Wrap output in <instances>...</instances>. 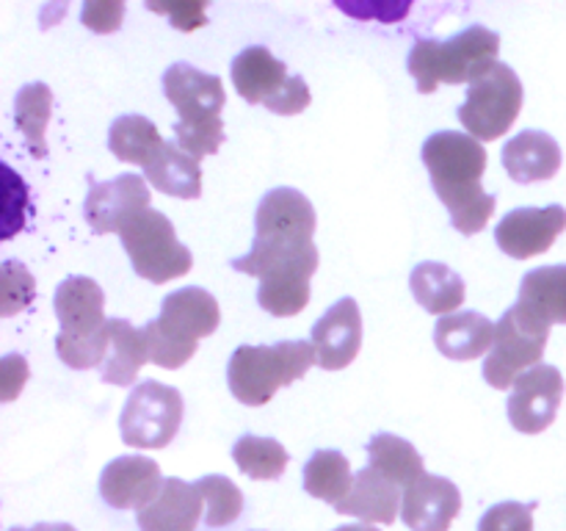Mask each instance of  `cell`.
Here are the masks:
<instances>
[{"label":"cell","mask_w":566,"mask_h":531,"mask_svg":"<svg viewBox=\"0 0 566 531\" xmlns=\"http://www.w3.org/2000/svg\"><path fill=\"white\" fill-rule=\"evenodd\" d=\"M50 114H53V92H50L48 83H28V86L17 92L14 122L36 160L48 158V138H44V133H48Z\"/></svg>","instance_id":"cell-30"},{"label":"cell","mask_w":566,"mask_h":531,"mask_svg":"<svg viewBox=\"0 0 566 531\" xmlns=\"http://www.w3.org/2000/svg\"><path fill=\"white\" fill-rule=\"evenodd\" d=\"M3 402H14L17 393L25 387L28 382V363L20 354H6L3 357Z\"/></svg>","instance_id":"cell-40"},{"label":"cell","mask_w":566,"mask_h":531,"mask_svg":"<svg viewBox=\"0 0 566 531\" xmlns=\"http://www.w3.org/2000/svg\"><path fill=\"white\" fill-rule=\"evenodd\" d=\"M420 158L429 169L437 197L451 214L453 227L464 236L484 230L497 208L495 194H486L481 186L486 171L484 144L459 131H440L426 138Z\"/></svg>","instance_id":"cell-1"},{"label":"cell","mask_w":566,"mask_h":531,"mask_svg":"<svg viewBox=\"0 0 566 531\" xmlns=\"http://www.w3.org/2000/svg\"><path fill=\"white\" fill-rule=\"evenodd\" d=\"M147 9L166 14L171 25L180 28V31H197V28L208 25L205 3H147Z\"/></svg>","instance_id":"cell-37"},{"label":"cell","mask_w":566,"mask_h":531,"mask_svg":"<svg viewBox=\"0 0 566 531\" xmlns=\"http://www.w3.org/2000/svg\"><path fill=\"white\" fill-rule=\"evenodd\" d=\"M125 6L122 3H86L83 6V25L94 33H114L119 31Z\"/></svg>","instance_id":"cell-38"},{"label":"cell","mask_w":566,"mask_h":531,"mask_svg":"<svg viewBox=\"0 0 566 531\" xmlns=\"http://www.w3.org/2000/svg\"><path fill=\"white\" fill-rule=\"evenodd\" d=\"M164 138H160L155 122H149L142 114H122L111 122L108 131V147L125 164L147 166L155 155L164 147Z\"/></svg>","instance_id":"cell-29"},{"label":"cell","mask_w":566,"mask_h":531,"mask_svg":"<svg viewBox=\"0 0 566 531\" xmlns=\"http://www.w3.org/2000/svg\"><path fill=\"white\" fill-rule=\"evenodd\" d=\"M318 247L310 243L252 241L243 258L232 260V269L260 280L258 304L276 319L302 313L310 304V280L318 269Z\"/></svg>","instance_id":"cell-2"},{"label":"cell","mask_w":566,"mask_h":531,"mask_svg":"<svg viewBox=\"0 0 566 531\" xmlns=\"http://www.w3.org/2000/svg\"><path fill=\"white\" fill-rule=\"evenodd\" d=\"M564 402V376L556 365H536L517 376L506 402L509 420L523 435H539L556 420Z\"/></svg>","instance_id":"cell-13"},{"label":"cell","mask_w":566,"mask_h":531,"mask_svg":"<svg viewBox=\"0 0 566 531\" xmlns=\"http://www.w3.org/2000/svg\"><path fill=\"white\" fill-rule=\"evenodd\" d=\"M36 296V280L28 271L25 263L20 260H3L0 266V315L9 319V315L20 313Z\"/></svg>","instance_id":"cell-34"},{"label":"cell","mask_w":566,"mask_h":531,"mask_svg":"<svg viewBox=\"0 0 566 531\" xmlns=\"http://www.w3.org/2000/svg\"><path fill=\"white\" fill-rule=\"evenodd\" d=\"M232 83L252 105H265L271 114L293 116L310 105V86L302 75H287V66L269 48H243L232 61Z\"/></svg>","instance_id":"cell-9"},{"label":"cell","mask_w":566,"mask_h":531,"mask_svg":"<svg viewBox=\"0 0 566 531\" xmlns=\"http://www.w3.org/2000/svg\"><path fill=\"white\" fill-rule=\"evenodd\" d=\"M337 9L346 14L359 17V20H381V22H396L407 17L409 3H348V0H337Z\"/></svg>","instance_id":"cell-39"},{"label":"cell","mask_w":566,"mask_h":531,"mask_svg":"<svg viewBox=\"0 0 566 531\" xmlns=\"http://www.w3.org/2000/svg\"><path fill=\"white\" fill-rule=\"evenodd\" d=\"M313 346L324 371H340L354 363L363 348V313L352 296H343L315 321Z\"/></svg>","instance_id":"cell-18"},{"label":"cell","mask_w":566,"mask_h":531,"mask_svg":"<svg viewBox=\"0 0 566 531\" xmlns=\"http://www.w3.org/2000/svg\"><path fill=\"white\" fill-rule=\"evenodd\" d=\"M409 288H412V296L418 299L420 308L426 313L434 315H451L457 313L459 304L468 296V288L464 280L446 263H437V260H423L412 269L409 277Z\"/></svg>","instance_id":"cell-26"},{"label":"cell","mask_w":566,"mask_h":531,"mask_svg":"<svg viewBox=\"0 0 566 531\" xmlns=\"http://www.w3.org/2000/svg\"><path fill=\"white\" fill-rule=\"evenodd\" d=\"M144 180L169 197L197 199L202 194V166L186 149H180V144L166 142L160 153L144 166Z\"/></svg>","instance_id":"cell-27"},{"label":"cell","mask_w":566,"mask_h":531,"mask_svg":"<svg viewBox=\"0 0 566 531\" xmlns=\"http://www.w3.org/2000/svg\"><path fill=\"white\" fill-rule=\"evenodd\" d=\"M523 81L509 64L497 61L486 75L470 83L468 100L459 105V122L468 136L479 142H497L517 122L523 108Z\"/></svg>","instance_id":"cell-10"},{"label":"cell","mask_w":566,"mask_h":531,"mask_svg":"<svg viewBox=\"0 0 566 531\" xmlns=\"http://www.w3.org/2000/svg\"><path fill=\"white\" fill-rule=\"evenodd\" d=\"M182 396L177 387L144 379L133 387L119 415V431L125 446L166 448L182 424Z\"/></svg>","instance_id":"cell-11"},{"label":"cell","mask_w":566,"mask_h":531,"mask_svg":"<svg viewBox=\"0 0 566 531\" xmlns=\"http://www.w3.org/2000/svg\"><path fill=\"white\" fill-rule=\"evenodd\" d=\"M53 308L61 324L55 337L61 363L75 371L99 368L111 343L103 288L92 277H66L55 288Z\"/></svg>","instance_id":"cell-4"},{"label":"cell","mask_w":566,"mask_h":531,"mask_svg":"<svg viewBox=\"0 0 566 531\" xmlns=\"http://www.w3.org/2000/svg\"><path fill=\"white\" fill-rule=\"evenodd\" d=\"M9 531H77V529L70 523H39V525H31V529H9Z\"/></svg>","instance_id":"cell-41"},{"label":"cell","mask_w":566,"mask_h":531,"mask_svg":"<svg viewBox=\"0 0 566 531\" xmlns=\"http://www.w3.org/2000/svg\"><path fill=\"white\" fill-rule=\"evenodd\" d=\"M111 343L108 354H105L103 365H99V376L103 382L116 387L133 385L144 363H149V348L144 330L133 326L125 319H111L108 321Z\"/></svg>","instance_id":"cell-25"},{"label":"cell","mask_w":566,"mask_h":531,"mask_svg":"<svg viewBox=\"0 0 566 531\" xmlns=\"http://www.w3.org/2000/svg\"><path fill=\"white\" fill-rule=\"evenodd\" d=\"M547 337H551V330H547V326L534 324V321L525 319L520 310H506L495 326L492 352L484 357L486 385H492L495 391H509V387H514L520 374L542 365Z\"/></svg>","instance_id":"cell-12"},{"label":"cell","mask_w":566,"mask_h":531,"mask_svg":"<svg viewBox=\"0 0 566 531\" xmlns=\"http://www.w3.org/2000/svg\"><path fill=\"white\" fill-rule=\"evenodd\" d=\"M193 485H197V490L205 498V523L210 529H224V525H232L241 518L243 492L238 490L235 481L227 479V476L210 473L193 481Z\"/></svg>","instance_id":"cell-33"},{"label":"cell","mask_w":566,"mask_h":531,"mask_svg":"<svg viewBox=\"0 0 566 531\" xmlns=\"http://www.w3.org/2000/svg\"><path fill=\"white\" fill-rule=\"evenodd\" d=\"M122 247L130 258L133 271L144 280L169 282L186 277L193 266V254L186 243L177 238L175 225L160 210H144L136 219L127 221L119 232Z\"/></svg>","instance_id":"cell-8"},{"label":"cell","mask_w":566,"mask_h":531,"mask_svg":"<svg viewBox=\"0 0 566 531\" xmlns=\"http://www.w3.org/2000/svg\"><path fill=\"white\" fill-rule=\"evenodd\" d=\"M368 468H374L376 473H381L392 485L403 487V490L426 473L423 457L418 454V448L409 440H403V437L387 435V431L370 437Z\"/></svg>","instance_id":"cell-28"},{"label":"cell","mask_w":566,"mask_h":531,"mask_svg":"<svg viewBox=\"0 0 566 531\" xmlns=\"http://www.w3.org/2000/svg\"><path fill=\"white\" fill-rule=\"evenodd\" d=\"M221 321L219 302L199 285L171 291L160 304V315L144 326L149 363L166 371L182 368L197 352L199 337L213 335Z\"/></svg>","instance_id":"cell-5"},{"label":"cell","mask_w":566,"mask_h":531,"mask_svg":"<svg viewBox=\"0 0 566 531\" xmlns=\"http://www.w3.org/2000/svg\"><path fill=\"white\" fill-rule=\"evenodd\" d=\"M335 531H379L376 529V525H368V523H354V525H340V529H335Z\"/></svg>","instance_id":"cell-42"},{"label":"cell","mask_w":566,"mask_h":531,"mask_svg":"<svg viewBox=\"0 0 566 531\" xmlns=\"http://www.w3.org/2000/svg\"><path fill=\"white\" fill-rule=\"evenodd\" d=\"M318 363L313 341H280L271 346H238L227 365V382L238 402L263 407L280 387L302 379Z\"/></svg>","instance_id":"cell-7"},{"label":"cell","mask_w":566,"mask_h":531,"mask_svg":"<svg viewBox=\"0 0 566 531\" xmlns=\"http://www.w3.org/2000/svg\"><path fill=\"white\" fill-rule=\"evenodd\" d=\"M503 169L514 183L551 180L562 169V147L545 131H523L503 147Z\"/></svg>","instance_id":"cell-22"},{"label":"cell","mask_w":566,"mask_h":531,"mask_svg":"<svg viewBox=\"0 0 566 531\" xmlns=\"http://www.w3.org/2000/svg\"><path fill=\"white\" fill-rule=\"evenodd\" d=\"M164 94L180 114L175 122L180 149H186L197 160L219 153L221 142H224L221 108L227 103L221 77L197 70L186 61H177L164 72Z\"/></svg>","instance_id":"cell-3"},{"label":"cell","mask_w":566,"mask_h":531,"mask_svg":"<svg viewBox=\"0 0 566 531\" xmlns=\"http://www.w3.org/2000/svg\"><path fill=\"white\" fill-rule=\"evenodd\" d=\"M352 485V465H348L346 454L335 451V448H321L304 465V490L332 507H337L348 496Z\"/></svg>","instance_id":"cell-31"},{"label":"cell","mask_w":566,"mask_h":531,"mask_svg":"<svg viewBox=\"0 0 566 531\" xmlns=\"http://www.w3.org/2000/svg\"><path fill=\"white\" fill-rule=\"evenodd\" d=\"M495 326L497 324H492L479 310H459V313L437 319L434 343L442 357L468 363V360L484 357V354L492 352Z\"/></svg>","instance_id":"cell-23"},{"label":"cell","mask_w":566,"mask_h":531,"mask_svg":"<svg viewBox=\"0 0 566 531\" xmlns=\"http://www.w3.org/2000/svg\"><path fill=\"white\" fill-rule=\"evenodd\" d=\"M232 459L238 470L254 481H274L285 473L287 468V448L274 437L243 435L232 446Z\"/></svg>","instance_id":"cell-32"},{"label":"cell","mask_w":566,"mask_h":531,"mask_svg":"<svg viewBox=\"0 0 566 531\" xmlns=\"http://www.w3.org/2000/svg\"><path fill=\"white\" fill-rule=\"evenodd\" d=\"M501 37L484 25H470L457 37L418 39L409 50L407 66L420 94H431L440 83H473L497 64Z\"/></svg>","instance_id":"cell-6"},{"label":"cell","mask_w":566,"mask_h":531,"mask_svg":"<svg viewBox=\"0 0 566 531\" xmlns=\"http://www.w3.org/2000/svg\"><path fill=\"white\" fill-rule=\"evenodd\" d=\"M3 171H6V199H9V202H6V210H3V230H0V236L11 238L22 225H25L22 216L17 214V208H20V205L22 208H28V188L9 164H3Z\"/></svg>","instance_id":"cell-36"},{"label":"cell","mask_w":566,"mask_h":531,"mask_svg":"<svg viewBox=\"0 0 566 531\" xmlns=\"http://www.w3.org/2000/svg\"><path fill=\"white\" fill-rule=\"evenodd\" d=\"M164 473L155 459L142 454H125L111 459L99 476V496L114 509H147L164 487Z\"/></svg>","instance_id":"cell-17"},{"label":"cell","mask_w":566,"mask_h":531,"mask_svg":"<svg viewBox=\"0 0 566 531\" xmlns=\"http://www.w3.org/2000/svg\"><path fill=\"white\" fill-rule=\"evenodd\" d=\"M401 501L403 498L398 485H392L390 479L376 473L374 468H363L359 473H354L352 490L337 503L335 512L352 514V518L363 520L368 525H390L396 523Z\"/></svg>","instance_id":"cell-24"},{"label":"cell","mask_w":566,"mask_h":531,"mask_svg":"<svg viewBox=\"0 0 566 531\" xmlns=\"http://www.w3.org/2000/svg\"><path fill=\"white\" fill-rule=\"evenodd\" d=\"M566 230L564 205H545V208H517L501 219L495 227V241L509 258L528 260L547 252L556 238Z\"/></svg>","instance_id":"cell-16"},{"label":"cell","mask_w":566,"mask_h":531,"mask_svg":"<svg viewBox=\"0 0 566 531\" xmlns=\"http://www.w3.org/2000/svg\"><path fill=\"white\" fill-rule=\"evenodd\" d=\"M144 210H149V188L144 177L133 175V171L116 175L108 183H97L88 177L83 216L97 236L122 232V227Z\"/></svg>","instance_id":"cell-14"},{"label":"cell","mask_w":566,"mask_h":531,"mask_svg":"<svg viewBox=\"0 0 566 531\" xmlns=\"http://www.w3.org/2000/svg\"><path fill=\"white\" fill-rule=\"evenodd\" d=\"M479 531H534V507L520 501H503L486 509Z\"/></svg>","instance_id":"cell-35"},{"label":"cell","mask_w":566,"mask_h":531,"mask_svg":"<svg viewBox=\"0 0 566 531\" xmlns=\"http://www.w3.org/2000/svg\"><path fill=\"white\" fill-rule=\"evenodd\" d=\"M514 310L547 330L553 324H566V263L528 271L520 282Z\"/></svg>","instance_id":"cell-21"},{"label":"cell","mask_w":566,"mask_h":531,"mask_svg":"<svg viewBox=\"0 0 566 531\" xmlns=\"http://www.w3.org/2000/svg\"><path fill=\"white\" fill-rule=\"evenodd\" d=\"M315 208L298 188H274L254 214V241L310 243L315 236Z\"/></svg>","instance_id":"cell-15"},{"label":"cell","mask_w":566,"mask_h":531,"mask_svg":"<svg viewBox=\"0 0 566 531\" xmlns=\"http://www.w3.org/2000/svg\"><path fill=\"white\" fill-rule=\"evenodd\" d=\"M462 509V492L446 476L423 473L403 490L401 520L412 531H448Z\"/></svg>","instance_id":"cell-19"},{"label":"cell","mask_w":566,"mask_h":531,"mask_svg":"<svg viewBox=\"0 0 566 531\" xmlns=\"http://www.w3.org/2000/svg\"><path fill=\"white\" fill-rule=\"evenodd\" d=\"M205 498L197 485L169 476L160 487L158 498L147 509L138 512V529L142 531H197L202 518Z\"/></svg>","instance_id":"cell-20"}]
</instances>
